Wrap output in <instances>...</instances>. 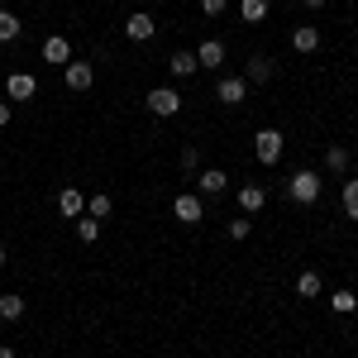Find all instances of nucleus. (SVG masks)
<instances>
[{
    "label": "nucleus",
    "instance_id": "1",
    "mask_svg": "<svg viewBox=\"0 0 358 358\" xmlns=\"http://www.w3.org/2000/svg\"><path fill=\"white\" fill-rule=\"evenodd\" d=\"M320 187H325V182H320V172H310V167H301V172L287 177V196H292L296 206H315V201H320Z\"/></svg>",
    "mask_w": 358,
    "mask_h": 358
},
{
    "label": "nucleus",
    "instance_id": "2",
    "mask_svg": "<svg viewBox=\"0 0 358 358\" xmlns=\"http://www.w3.org/2000/svg\"><path fill=\"white\" fill-rule=\"evenodd\" d=\"M282 153H287L282 129H258V134H253V158H258L263 167H277V163H282Z\"/></svg>",
    "mask_w": 358,
    "mask_h": 358
},
{
    "label": "nucleus",
    "instance_id": "3",
    "mask_svg": "<svg viewBox=\"0 0 358 358\" xmlns=\"http://www.w3.org/2000/svg\"><path fill=\"white\" fill-rule=\"evenodd\" d=\"M62 86H67V91H91V86H96V67L82 62V57H72V62L62 67Z\"/></svg>",
    "mask_w": 358,
    "mask_h": 358
},
{
    "label": "nucleus",
    "instance_id": "4",
    "mask_svg": "<svg viewBox=\"0 0 358 358\" xmlns=\"http://www.w3.org/2000/svg\"><path fill=\"white\" fill-rule=\"evenodd\" d=\"M148 110L158 115V120H172V115L182 110V96H177L172 86H153V91H148Z\"/></svg>",
    "mask_w": 358,
    "mask_h": 358
},
{
    "label": "nucleus",
    "instance_id": "5",
    "mask_svg": "<svg viewBox=\"0 0 358 358\" xmlns=\"http://www.w3.org/2000/svg\"><path fill=\"white\" fill-rule=\"evenodd\" d=\"M172 215H177L182 224H201L206 220V201H201L196 192H182L177 201H172Z\"/></svg>",
    "mask_w": 358,
    "mask_h": 358
},
{
    "label": "nucleus",
    "instance_id": "6",
    "mask_svg": "<svg viewBox=\"0 0 358 358\" xmlns=\"http://www.w3.org/2000/svg\"><path fill=\"white\" fill-rule=\"evenodd\" d=\"M153 34H158V24H153V15H148V10H134V15L124 20V38H129V43H148Z\"/></svg>",
    "mask_w": 358,
    "mask_h": 358
},
{
    "label": "nucleus",
    "instance_id": "7",
    "mask_svg": "<svg viewBox=\"0 0 358 358\" xmlns=\"http://www.w3.org/2000/svg\"><path fill=\"white\" fill-rule=\"evenodd\" d=\"M215 96H220L224 106H244V101H248V82L229 72V77H220V82H215Z\"/></svg>",
    "mask_w": 358,
    "mask_h": 358
},
{
    "label": "nucleus",
    "instance_id": "8",
    "mask_svg": "<svg viewBox=\"0 0 358 358\" xmlns=\"http://www.w3.org/2000/svg\"><path fill=\"white\" fill-rule=\"evenodd\" d=\"M273 72H277V62H273V57H268V53H253V57H248L244 82H248V86H268V82H273Z\"/></svg>",
    "mask_w": 358,
    "mask_h": 358
},
{
    "label": "nucleus",
    "instance_id": "9",
    "mask_svg": "<svg viewBox=\"0 0 358 358\" xmlns=\"http://www.w3.org/2000/svg\"><path fill=\"white\" fill-rule=\"evenodd\" d=\"M43 62H48V67H67V62H72V43H67L62 34H48V38H43Z\"/></svg>",
    "mask_w": 358,
    "mask_h": 358
},
{
    "label": "nucleus",
    "instance_id": "10",
    "mask_svg": "<svg viewBox=\"0 0 358 358\" xmlns=\"http://www.w3.org/2000/svg\"><path fill=\"white\" fill-rule=\"evenodd\" d=\"M5 96H10V101H34V96H38V82H34L29 72H10V77H5Z\"/></svg>",
    "mask_w": 358,
    "mask_h": 358
},
{
    "label": "nucleus",
    "instance_id": "11",
    "mask_svg": "<svg viewBox=\"0 0 358 358\" xmlns=\"http://www.w3.org/2000/svg\"><path fill=\"white\" fill-rule=\"evenodd\" d=\"M57 210H62L67 220L86 215V196H82V187H62V192H57Z\"/></svg>",
    "mask_w": 358,
    "mask_h": 358
},
{
    "label": "nucleus",
    "instance_id": "12",
    "mask_svg": "<svg viewBox=\"0 0 358 358\" xmlns=\"http://www.w3.org/2000/svg\"><path fill=\"white\" fill-rule=\"evenodd\" d=\"M167 72H172L177 82H187V77H196V72H201V62H196V53H187V48H177V53L167 57Z\"/></svg>",
    "mask_w": 358,
    "mask_h": 358
},
{
    "label": "nucleus",
    "instance_id": "13",
    "mask_svg": "<svg viewBox=\"0 0 358 358\" xmlns=\"http://www.w3.org/2000/svg\"><path fill=\"white\" fill-rule=\"evenodd\" d=\"M196 187H201V196H220L224 187H229V177H224L220 167H201V172H196Z\"/></svg>",
    "mask_w": 358,
    "mask_h": 358
},
{
    "label": "nucleus",
    "instance_id": "14",
    "mask_svg": "<svg viewBox=\"0 0 358 358\" xmlns=\"http://www.w3.org/2000/svg\"><path fill=\"white\" fill-rule=\"evenodd\" d=\"M239 206H244V215H258V210L268 206V192H263L258 182H248V187H239Z\"/></svg>",
    "mask_w": 358,
    "mask_h": 358
},
{
    "label": "nucleus",
    "instance_id": "15",
    "mask_svg": "<svg viewBox=\"0 0 358 358\" xmlns=\"http://www.w3.org/2000/svg\"><path fill=\"white\" fill-rule=\"evenodd\" d=\"M292 48H296V53H315V48H320V29L315 24L292 29Z\"/></svg>",
    "mask_w": 358,
    "mask_h": 358
},
{
    "label": "nucleus",
    "instance_id": "16",
    "mask_svg": "<svg viewBox=\"0 0 358 358\" xmlns=\"http://www.w3.org/2000/svg\"><path fill=\"white\" fill-rule=\"evenodd\" d=\"M320 292H325V277L315 273V268H306V273L296 277V296H306V301H315Z\"/></svg>",
    "mask_w": 358,
    "mask_h": 358
},
{
    "label": "nucleus",
    "instance_id": "17",
    "mask_svg": "<svg viewBox=\"0 0 358 358\" xmlns=\"http://www.w3.org/2000/svg\"><path fill=\"white\" fill-rule=\"evenodd\" d=\"M196 62H201V67H224V43L220 38H206V43L196 48Z\"/></svg>",
    "mask_w": 358,
    "mask_h": 358
},
{
    "label": "nucleus",
    "instance_id": "18",
    "mask_svg": "<svg viewBox=\"0 0 358 358\" xmlns=\"http://www.w3.org/2000/svg\"><path fill=\"white\" fill-rule=\"evenodd\" d=\"M330 310H334V315H354V310H358V292H354V287L330 292Z\"/></svg>",
    "mask_w": 358,
    "mask_h": 358
},
{
    "label": "nucleus",
    "instance_id": "19",
    "mask_svg": "<svg viewBox=\"0 0 358 358\" xmlns=\"http://www.w3.org/2000/svg\"><path fill=\"white\" fill-rule=\"evenodd\" d=\"M239 20L244 24H263L268 20V0H239Z\"/></svg>",
    "mask_w": 358,
    "mask_h": 358
},
{
    "label": "nucleus",
    "instance_id": "20",
    "mask_svg": "<svg viewBox=\"0 0 358 358\" xmlns=\"http://www.w3.org/2000/svg\"><path fill=\"white\" fill-rule=\"evenodd\" d=\"M0 320H10V325H15V320H24V296H15V292H10V296H0Z\"/></svg>",
    "mask_w": 358,
    "mask_h": 358
},
{
    "label": "nucleus",
    "instance_id": "21",
    "mask_svg": "<svg viewBox=\"0 0 358 358\" xmlns=\"http://www.w3.org/2000/svg\"><path fill=\"white\" fill-rule=\"evenodd\" d=\"M15 38H20V15L0 10V43H15Z\"/></svg>",
    "mask_w": 358,
    "mask_h": 358
},
{
    "label": "nucleus",
    "instance_id": "22",
    "mask_svg": "<svg viewBox=\"0 0 358 358\" xmlns=\"http://www.w3.org/2000/svg\"><path fill=\"white\" fill-rule=\"evenodd\" d=\"M110 210H115V201H110L106 192H101V196H91V201H86V215H91V220H106Z\"/></svg>",
    "mask_w": 358,
    "mask_h": 358
},
{
    "label": "nucleus",
    "instance_id": "23",
    "mask_svg": "<svg viewBox=\"0 0 358 358\" xmlns=\"http://www.w3.org/2000/svg\"><path fill=\"white\" fill-rule=\"evenodd\" d=\"M325 167H330V172H344V167H349V148H344V143H330V148H325Z\"/></svg>",
    "mask_w": 358,
    "mask_h": 358
},
{
    "label": "nucleus",
    "instance_id": "24",
    "mask_svg": "<svg viewBox=\"0 0 358 358\" xmlns=\"http://www.w3.org/2000/svg\"><path fill=\"white\" fill-rule=\"evenodd\" d=\"M77 239H82V244H96V239H101V220H91V215H77Z\"/></svg>",
    "mask_w": 358,
    "mask_h": 358
},
{
    "label": "nucleus",
    "instance_id": "25",
    "mask_svg": "<svg viewBox=\"0 0 358 358\" xmlns=\"http://www.w3.org/2000/svg\"><path fill=\"white\" fill-rule=\"evenodd\" d=\"M344 215L358 224V182H344Z\"/></svg>",
    "mask_w": 358,
    "mask_h": 358
},
{
    "label": "nucleus",
    "instance_id": "26",
    "mask_svg": "<svg viewBox=\"0 0 358 358\" xmlns=\"http://www.w3.org/2000/svg\"><path fill=\"white\" fill-rule=\"evenodd\" d=\"M248 234H253V220H229V239L234 244H244Z\"/></svg>",
    "mask_w": 358,
    "mask_h": 358
},
{
    "label": "nucleus",
    "instance_id": "27",
    "mask_svg": "<svg viewBox=\"0 0 358 358\" xmlns=\"http://www.w3.org/2000/svg\"><path fill=\"white\" fill-rule=\"evenodd\" d=\"M182 167H187V172H201V148H196V143L182 148Z\"/></svg>",
    "mask_w": 358,
    "mask_h": 358
},
{
    "label": "nucleus",
    "instance_id": "28",
    "mask_svg": "<svg viewBox=\"0 0 358 358\" xmlns=\"http://www.w3.org/2000/svg\"><path fill=\"white\" fill-rule=\"evenodd\" d=\"M224 10H229V0H201V15H210V20L224 15Z\"/></svg>",
    "mask_w": 358,
    "mask_h": 358
},
{
    "label": "nucleus",
    "instance_id": "29",
    "mask_svg": "<svg viewBox=\"0 0 358 358\" xmlns=\"http://www.w3.org/2000/svg\"><path fill=\"white\" fill-rule=\"evenodd\" d=\"M10 120H15V110H10V106H0V129H5Z\"/></svg>",
    "mask_w": 358,
    "mask_h": 358
},
{
    "label": "nucleus",
    "instance_id": "30",
    "mask_svg": "<svg viewBox=\"0 0 358 358\" xmlns=\"http://www.w3.org/2000/svg\"><path fill=\"white\" fill-rule=\"evenodd\" d=\"M325 5H330V0H306V10H325Z\"/></svg>",
    "mask_w": 358,
    "mask_h": 358
},
{
    "label": "nucleus",
    "instance_id": "31",
    "mask_svg": "<svg viewBox=\"0 0 358 358\" xmlns=\"http://www.w3.org/2000/svg\"><path fill=\"white\" fill-rule=\"evenodd\" d=\"M0 358H20V354H15V349H10V344H0Z\"/></svg>",
    "mask_w": 358,
    "mask_h": 358
},
{
    "label": "nucleus",
    "instance_id": "32",
    "mask_svg": "<svg viewBox=\"0 0 358 358\" xmlns=\"http://www.w3.org/2000/svg\"><path fill=\"white\" fill-rule=\"evenodd\" d=\"M0 268H5V244H0Z\"/></svg>",
    "mask_w": 358,
    "mask_h": 358
}]
</instances>
